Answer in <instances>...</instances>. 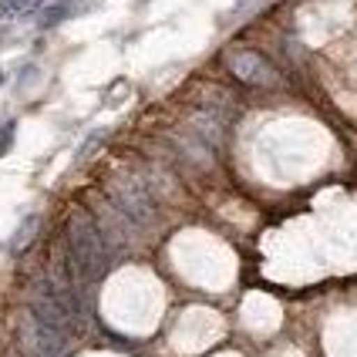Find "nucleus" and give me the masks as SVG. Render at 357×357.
<instances>
[{
    "instance_id": "nucleus-1",
    "label": "nucleus",
    "mask_w": 357,
    "mask_h": 357,
    "mask_svg": "<svg viewBox=\"0 0 357 357\" xmlns=\"http://www.w3.org/2000/svg\"><path fill=\"white\" fill-rule=\"evenodd\" d=\"M68 250H64V263L71 266V273L78 280H98L108 266V246H105V236L101 229L84 216V213H75L68 219Z\"/></svg>"
},
{
    "instance_id": "nucleus-8",
    "label": "nucleus",
    "mask_w": 357,
    "mask_h": 357,
    "mask_svg": "<svg viewBox=\"0 0 357 357\" xmlns=\"http://www.w3.org/2000/svg\"><path fill=\"white\" fill-rule=\"evenodd\" d=\"M14 132H17V125H14V121H7V125L0 128V155H7V152H10V139H14Z\"/></svg>"
},
{
    "instance_id": "nucleus-5",
    "label": "nucleus",
    "mask_w": 357,
    "mask_h": 357,
    "mask_svg": "<svg viewBox=\"0 0 357 357\" xmlns=\"http://www.w3.org/2000/svg\"><path fill=\"white\" fill-rule=\"evenodd\" d=\"M71 3H51V7H44L38 17V27H54V24H61L64 17H71Z\"/></svg>"
},
{
    "instance_id": "nucleus-7",
    "label": "nucleus",
    "mask_w": 357,
    "mask_h": 357,
    "mask_svg": "<svg viewBox=\"0 0 357 357\" xmlns=\"http://www.w3.org/2000/svg\"><path fill=\"white\" fill-rule=\"evenodd\" d=\"M34 0H0V20L3 17H17L24 10H31Z\"/></svg>"
},
{
    "instance_id": "nucleus-4",
    "label": "nucleus",
    "mask_w": 357,
    "mask_h": 357,
    "mask_svg": "<svg viewBox=\"0 0 357 357\" xmlns=\"http://www.w3.org/2000/svg\"><path fill=\"white\" fill-rule=\"evenodd\" d=\"M233 71H236L239 81H250V84H273V68H270V61L259 58V54H253V51H239V54H233Z\"/></svg>"
},
{
    "instance_id": "nucleus-6",
    "label": "nucleus",
    "mask_w": 357,
    "mask_h": 357,
    "mask_svg": "<svg viewBox=\"0 0 357 357\" xmlns=\"http://www.w3.org/2000/svg\"><path fill=\"white\" fill-rule=\"evenodd\" d=\"M34 229H38V216H27L24 222H20V229L14 233V239H10V250H14V253H20V250L34 239Z\"/></svg>"
},
{
    "instance_id": "nucleus-3",
    "label": "nucleus",
    "mask_w": 357,
    "mask_h": 357,
    "mask_svg": "<svg viewBox=\"0 0 357 357\" xmlns=\"http://www.w3.org/2000/svg\"><path fill=\"white\" fill-rule=\"evenodd\" d=\"M27 337L34 344L38 357H64L68 354V331L51 327V324H40V320L27 317Z\"/></svg>"
},
{
    "instance_id": "nucleus-2",
    "label": "nucleus",
    "mask_w": 357,
    "mask_h": 357,
    "mask_svg": "<svg viewBox=\"0 0 357 357\" xmlns=\"http://www.w3.org/2000/svg\"><path fill=\"white\" fill-rule=\"evenodd\" d=\"M112 199H115L121 216L132 219L135 226L152 219V196H149V189L142 185L139 178H121L119 185H115V196Z\"/></svg>"
},
{
    "instance_id": "nucleus-9",
    "label": "nucleus",
    "mask_w": 357,
    "mask_h": 357,
    "mask_svg": "<svg viewBox=\"0 0 357 357\" xmlns=\"http://www.w3.org/2000/svg\"><path fill=\"white\" fill-rule=\"evenodd\" d=\"M0 84H3V71H0Z\"/></svg>"
}]
</instances>
